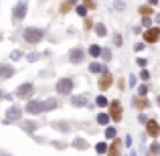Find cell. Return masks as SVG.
Instances as JSON below:
<instances>
[{
    "instance_id": "cell-1",
    "label": "cell",
    "mask_w": 160,
    "mask_h": 156,
    "mask_svg": "<svg viewBox=\"0 0 160 156\" xmlns=\"http://www.w3.org/2000/svg\"><path fill=\"white\" fill-rule=\"evenodd\" d=\"M45 35H47V28L43 27H27L22 31V41L28 45H39L45 39Z\"/></svg>"
},
{
    "instance_id": "cell-2",
    "label": "cell",
    "mask_w": 160,
    "mask_h": 156,
    "mask_svg": "<svg viewBox=\"0 0 160 156\" xmlns=\"http://www.w3.org/2000/svg\"><path fill=\"white\" fill-rule=\"evenodd\" d=\"M55 89H57V93H59V95H69L71 91L75 89V81H73V77H63V79H59L57 85H55Z\"/></svg>"
},
{
    "instance_id": "cell-3",
    "label": "cell",
    "mask_w": 160,
    "mask_h": 156,
    "mask_svg": "<svg viewBox=\"0 0 160 156\" xmlns=\"http://www.w3.org/2000/svg\"><path fill=\"white\" fill-rule=\"evenodd\" d=\"M108 105H109V113H108L109 120H112V122H120V120H122V113H124V109H122V103L118 102V99H113V102L108 103Z\"/></svg>"
},
{
    "instance_id": "cell-4",
    "label": "cell",
    "mask_w": 160,
    "mask_h": 156,
    "mask_svg": "<svg viewBox=\"0 0 160 156\" xmlns=\"http://www.w3.org/2000/svg\"><path fill=\"white\" fill-rule=\"evenodd\" d=\"M27 8H28L27 2H18V4H16V6L12 8V23L18 24L20 20L24 18V14H27Z\"/></svg>"
},
{
    "instance_id": "cell-5",
    "label": "cell",
    "mask_w": 160,
    "mask_h": 156,
    "mask_svg": "<svg viewBox=\"0 0 160 156\" xmlns=\"http://www.w3.org/2000/svg\"><path fill=\"white\" fill-rule=\"evenodd\" d=\"M24 112L31 113V116H39V113H43V102H39V99H28L27 105H24Z\"/></svg>"
},
{
    "instance_id": "cell-6",
    "label": "cell",
    "mask_w": 160,
    "mask_h": 156,
    "mask_svg": "<svg viewBox=\"0 0 160 156\" xmlns=\"http://www.w3.org/2000/svg\"><path fill=\"white\" fill-rule=\"evenodd\" d=\"M85 61V51H83L81 47H75L69 51V63H73V65H79V63Z\"/></svg>"
},
{
    "instance_id": "cell-7",
    "label": "cell",
    "mask_w": 160,
    "mask_h": 156,
    "mask_svg": "<svg viewBox=\"0 0 160 156\" xmlns=\"http://www.w3.org/2000/svg\"><path fill=\"white\" fill-rule=\"evenodd\" d=\"M32 91H35V85H32L31 81H27V83H22V85L14 91V95H16V98L27 99V98H31V95H32Z\"/></svg>"
},
{
    "instance_id": "cell-8",
    "label": "cell",
    "mask_w": 160,
    "mask_h": 156,
    "mask_svg": "<svg viewBox=\"0 0 160 156\" xmlns=\"http://www.w3.org/2000/svg\"><path fill=\"white\" fill-rule=\"evenodd\" d=\"M144 41L146 43H158L160 41V28L158 27H150L144 31Z\"/></svg>"
},
{
    "instance_id": "cell-9",
    "label": "cell",
    "mask_w": 160,
    "mask_h": 156,
    "mask_svg": "<svg viewBox=\"0 0 160 156\" xmlns=\"http://www.w3.org/2000/svg\"><path fill=\"white\" fill-rule=\"evenodd\" d=\"M144 126H146V134H148L150 138H158L160 136V124L156 120H148Z\"/></svg>"
},
{
    "instance_id": "cell-10",
    "label": "cell",
    "mask_w": 160,
    "mask_h": 156,
    "mask_svg": "<svg viewBox=\"0 0 160 156\" xmlns=\"http://www.w3.org/2000/svg\"><path fill=\"white\" fill-rule=\"evenodd\" d=\"M112 81H113V77H112V73H109V71L106 69L102 73V77H99V81H98V85H99V89L102 91H106L109 85H112Z\"/></svg>"
},
{
    "instance_id": "cell-11",
    "label": "cell",
    "mask_w": 160,
    "mask_h": 156,
    "mask_svg": "<svg viewBox=\"0 0 160 156\" xmlns=\"http://www.w3.org/2000/svg\"><path fill=\"white\" fill-rule=\"evenodd\" d=\"M108 156H122V142L113 138L112 144L108 146Z\"/></svg>"
},
{
    "instance_id": "cell-12",
    "label": "cell",
    "mask_w": 160,
    "mask_h": 156,
    "mask_svg": "<svg viewBox=\"0 0 160 156\" xmlns=\"http://www.w3.org/2000/svg\"><path fill=\"white\" fill-rule=\"evenodd\" d=\"M14 73L16 71H14L12 65H8V63H2V65H0V79H10Z\"/></svg>"
},
{
    "instance_id": "cell-13",
    "label": "cell",
    "mask_w": 160,
    "mask_h": 156,
    "mask_svg": "<svg viewBox=\"0 0 160 156\" xmlns=\"http://www.w3.org/2000/svg\"><path fill=\"white\" fill-rule=\"evenodd\" d=\"M6 118H8L6 122H12V120H14V122H20V118H22V112H20V108H16V105H14V108H8Z\"/></svg>"
},
{
    "instance_id": "cell-14",
    "label": "cell",
    "mask_w": 160,
    "mask_h": 156,
    "mask_svg": "<svg viewBox=\"0 0 160 156\" xmlns=\"http://www.w3.org/2000/svg\"><path fill=\"white\" fill-rule=\"evenodd\" d=\"M57 108H59V102L55 98L43 99V112H51V109H57Z\"/></svg>"
},
{
    "instance_id": "cell-15",
    "label": "cell",
    "mask_w": 160,
    "mask_h": 156,
    "mask_svg": "<svg viewBox=\"0 0 160 156\" xmlns=\"http://www.w3.org/2000/svg\"><path fill=\"white\" fill-rule=\"evenodd\" d=\"M71 105H73V108H85L87 98L85 95H73V98H71Z\"/></svg>"
},
{
    "instance_id": "cell-16",
    "label": "cell",
    "mask_w": 160,
    "mask_h": 156,
    "mask_svg": "<svg viewBox=\"0 0 160 156\" xmlns=\"http://www.w3.org/2000/svg\"><path fill=\"white\" fill-rule=\"evenodd\" d=\"M134 105H136L138 109H146V108H148V105H150V102H148V99H146V98H140V95H138V98L134 99Z\"/></svg>"
},
{
    "instance_id": "cell-17",
    "label": "cell",
    "mask_w": 160,
    "mask_h": 156,
    "mask_svg": "<svg viewBox=\"0 0 160 156\" xmlns=\"http://www.w3.org/2000/svg\"><path fill=\"white\" fill-rule=\"evenodd\" d=\"M103 71H106V67L99 65V63H95V61L89 65V73H93V75H99V73H103Z\"/></svg>"
},
{
    "instance_id": "cell-18",
    "label": "cell",
    "mask_w": 160,
    "mask_h": 156,
    "mask_svg": "<svg viewBox=\"0 0 160 156\" xmlns=\"http://www.w3.org/2000/svg\"><path fill=\"white\" fill-rule=\"evenodd\" d=\"M73 146H75L77 150H87V148H89L87 140H83V138H75V140H73Z\"/></svg>"
},
{
    "instance_id": "cell-19",
    "label": "cell",
    "mask_w": 160,
    "mask_h": 156,
    "mask_svg": "<svg viewBox=\"0 0 160 156\" xmlns=\"http://www.w3.org/2000/svg\"><path fill=\"white\" fill-rule=\"evenodd\" d=\"M53 128H55V130H59V132H69L71 126H69V124H65V122H63V124H61V122H55Z\"/></svg>"
},
{
    "instance_id": "cell-20",
    "label": "cell",
    "mask_w": 160,
    "mask_h": 156,
    "mask_svg": "<svg viewBox=\"0 0 160 156\" xmlns=\"http://www.w3.org/2000/svg\"><path fill=\"white\" fill-rule=\"evenodd\" d=\"M99 55H102V47H98V45H91V47H89V57L98 59Z\"/></svg>"
},
{
    "instance_id": "cell-21",
    "label": "cell",
    "mask_w": 160,
    "mask_h": 156,
    "mask_svg": "<svg viewBox=\"0 0 160 156\" xmlns=\"http://www.w3.org/2000/svg\"><path fill=\"white\" fill-rule=\"evenodd\" d=\"M109 122H112V120H109L108 113H99V116H98V124H99V126H108Z\"/></svg>"
},
{
    "instance_id": "cell-22",
    "label": "cell",
    "mask_w": 160,
    "mask_h": 156,
    "mask_svg": "<svg viewBox=\"0 0 160 156\" xmlns=\"http://www.w3.org/2000/svg\"><path fill=\"white\" fill-rule=\"evenodd\" d=\"M95 152L98 154H106L108 152V144L106 142H98V144H95Z\"/></svg>"
},
{
    "instance_id": "cell-23",
    "label": "cell",
    "mask_w": 160,
    "mask_h": 156,
    "mask_svg": "<svg viewBox=\"0 0 160 156\" xmlns=\"http://www.w3.org/2000/svg\"><path fill=\"white\" fill-rule=\"evenodd\" d=\"M95 33H98V37H106V35H108L106 27H103L102 23H98V24H95Z\"/></svg>"
},
{
    "instance_id": "cell-24",
    "label": "cell",
    "mask_w": 160,
    "mask_h": 156,
    "mask_svg": "<svg viewBox=\"0 0 160 156\" xmlns=\"http://www.w3.org/2000/svg\"><path fill=\"white\" fill-rule=\"evenodd\" d=\"M75 2H77V0H67V2H65V4H61V12H63V14H65V12H67V10H69V8H71V6H73V4H75Z\"/></svg>"
},
{
    "instance_id": "cell-25",
    "label": "cell",
    "mask_w": 160,
    "mask_h": 156,
    "mask_svg": "<svg viewBox=\"0 0 160 156\" xmlns=\"http://www.w3.org/2000/svg\"><path fill=\"white\" fill-rule=\"evenodd\" d=\"M116 128H106V138L108 140H113V138H116Z\"/></svg>"
},
{
    "instance_id": "cell-26",
    "label": "cell",
    "mask_w": 160,
    "mask_h": 156,
    "mask_svg": "<svg viewBox=\"0 0 160 156\" xmlns=\"http://www.w3.org/2000/svg\"><path fill=\"white\" fill-rule=\"evenodd\" d=\"M95 103H98L99 108H106V105H108V99H106V95H98V99H95Z\"/></svg>"
},
{
    "instance_id": "cell-27",
    "label": "cell",
    "mask_w": 160,
    "mask_h": 156,
    "mask_svg": "<svg viewBox=\"0 0 160 156\" xmlns=\"http://www.w3.org/2000/svg\"><path fill=\"white\" fill-rule=\"evenodd\" d=\"M99 57H102L103 61H109V59H112V51H109V49H102V55H99Z\"/></svg>"
},
{
    "instance_id": "cell-28",
    "label": "cell",
    "mask_w": 160,
    "mask_h": 156,
    "mask_svg": "<svg viewBox=\"0 0 160 156\" xmlns=\"http://www.w3.org/2000/svg\"><path fill=\"white\" fill-rule=\"evenodd\" d=\"M27 59H28L31 63H35V61H39V59H41V55H39V53H28Z\"/></svg>"
},
{
    "instance_id": "cell-29",
    "label": "cell",
    "mask_w": 160,
    "mask_h": 156,
    "mask_svg": "<svg viewBox=\"0 0 160 156\" xmlns=\"http://www.w3.org/2000/svg\"><path fill=\"white\" fill-rule=\"evenodd\" d=\"M150 152H152V154H160V144H158V142H152V146H150Z\"/></svg>"
},
{
    "instance_id": "cell-30",
    "label": "cell",
    "mask_w": 160,
    "mask_h": 156,
    "mask_svg": "<svg viewBox=\"0 0 160 156\" xmlns=\"http://www.w3.org/2000/svg\"><path fill=\"white\" fill-rule=\"evenodd\" d=\"M138 93H140V98H146V93H148V85H140V87H138Z\"/></svg>"
},
{
    "instance_id": "cell-31",
    "label": "cell",
    "mask_w": 160,
    "mask_h": 156,
    "mask_svg": "<svg viewBox=\"0 0 160 156\" xmlns=\"http://www.w3.org/2000/svg\"><path fill=\"white\" fill-rule=\"evenodd\" d=\"M20 57H22V51H12L10 53V59H12V61H18Z\"/></svg>"
},
{
    "instance_id": "cell-32",
    "label": "cell",
    "mask_w": 160,
    "mask_h": 156,
    "mask_svg": "<svg viewBox=\"0 0 160 156\" xmlns=\"http://www.w3.org/2000/svg\"><path fill=\"white\" fill-rule=\"evenodd\" d=\"M140 14H142V16H144V14H146V16L152 14V8H148V6H140Z\"/></svg>"
},
{
    "instance_id": "cell-33",
    "label": "cell",
    "mask_w": 160,
    "mask_h": 156,
    "mask_svg": "<svg viewBox=\"0 0 160 156\" xmlns=\"http://www.w3.org/2000/svg\"><path fill=\"white\" fill-rule=\"evenodd\" d=\"M140 79H142V81H148V79H150V73L146 69H142L140 71Z\"/></svg>"
},
{
    "instance_id": "cell-34",
    "label": "cell",
    "mask_w": 160,
    "mask_h": 156,
    "mask_svg": "<svg viewBox=\"0 0 160 156\" xmlns=\"http://www.w3.org/2000/svg\"><path fill=\"white\" fill-rule=\"evenodd\" d=\"M75 12H77L79 16H85L87 14V8L85 6H77V8H75Z\"/></svg>"
},
{
    "instance_id": "cell-35",
    "label": "cell",
    "mask_w": 160,
    "mask_h": 156,
    "mask_svg": "<svg viewBox=\"0 0 160 156\" xmlns=\"http://www.w3.org/2000/svg\"><path fill=\"white\" fill-rule=\"evenodd\" d=\"M113 43H116V47H120V45H122V37L120 35H113Z\"/></svg>"
},
{
    "instance_id": "cell-36",
    "label": "cell",
    "mask_w": 160,
    "mask_h": 156,
    "mask_svg": "<svg viewBox=\"0 0 160 156\" xmlns=\"http://www.w3.org/2000/svg\"><path fill=\"white\" fill-rule=\"evenodd\" d=\"M113 6H116V10H124V2H116Z\"/></svg>"
},
{
    "instance_id": "cell-37",
    "label": "cell",
    "mask_w": 160,
    "mask_h": 156,
    "mask_svg": "<svg viewBox=\"0 0 160 156\" xmlns=\"http://www.w3.org/2000/svg\"><path fill=\"white\" fill-rule=\"evenodd\" d=\"M138 122H140V124H146V122H148V120H146V116H144V113H142V116L138 118Z\"/></svg>"
},
{
    "instance_id": "cell-38",
    "label": "cell",
    "mask_w": 160,
    "mask_h": 156,
    "mask_svg": "<svg viewBox=\"0 0 160 156\" xmlns=\"http://www.w3.org/2000/svg\"><path fill=\"white\" fill-rule=\"evenodd\" d=\"M138 65H140V67H146V59H138Z\"/></svg>"
},
{
    "instance_id": "cell-39",
    "label": "cell",
    "mask_w": 160,
    "mask_h": 156,
    "mask_svg": "<svg viewBox=\"0 0 160 156\" xmlns=\"http://www.w3.org/2000/svg\"><path fill=\"white\" fill-rule=\"evenodd\" d=\"M85 6L87 8H93V2H91V0H85Z\"/></svg>"
},
{
    "instance_id": "cell-40",
    "label": "cell",
    "mask_w": 160,
    "mask_h": 156,
    "mask_svg": "<svg viewBox=\"0 0 160 156\" xmlns=\"http://www.w3.org/2000/svg\"><path fill=\"white\" fill-rule=\"evenodd\" d=\"M130 156H136V152H130Z\"/></svg>"
},
{
    "instance_id": "cell-41",
    "label": "cell",
    "mask_w": 160,
    "mask_h": 156,
    "mask_svg": "<svg viewBox=\"0 0 160 156\" xmlns=\"http://www.w3.org/2000/svg\"><path fill=\"white\" fill-rule=\"evenodd\" d=\"M158 105H160V95H158Z\"/></svg>"
},
{
    "instance_id": "cell-42",
    "label": "cell",
    "mask_w": 160,
    "mask_h": 156,
    "mask_svg": "<svg viewBox=\"0 0 160 156\" xmlns=\"http://www.w3.org/2000/svg\"><path fill=\"white\" fill-rule=\"evenodd\" d=\"M0 41H2V33H0Z\"/></svg>"
}]
</instances>
